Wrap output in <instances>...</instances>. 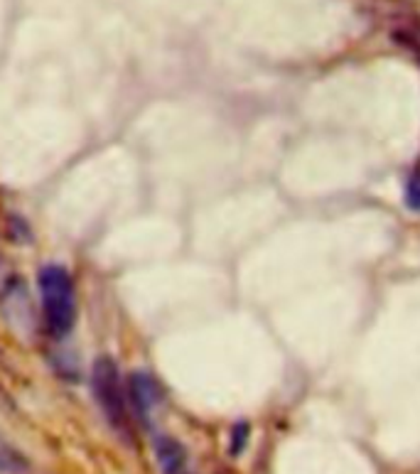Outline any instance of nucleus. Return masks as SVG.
I'll return each mask as SVG.
<instances>
[{
    "label": "nucleus",
    "instance_id": "6",
    "mask_svg": "<svg viewBox=\"0 0 420 474\" xmlns=\"http://www.w3.org/2000/svg\"><path fill=\"white\" fill-rule=\"evenodd\" d=\"M246 437H249V426H246V423H239V426L233 428V437H232L233 455H239L243 447H246Z\"/></svg>",
    "mask_w": 420,
    "mask_h": 474
},
{
    "label": "nucleus",
    "instance_id": "1",
    "mask_svg": "<svg viewBox=\"0 0 420 474\" xmlns=\"http://www.w3.org/2000/svg\"><path fill=\"white\" fill-rule=\"evenodd\" d=\"M39 298H42V315H45L47 332L62 339L72 332L76 320L74 280L65 266L49 263L39 270Z\"/></svg>",
    "mask_w": 420,
    "mask_h": 474
},
{
    "label": "nucleus",
    "instance_id": "5",
    "mask_svg": "<svg viewBox=\"0 0 420 474\" xmlns=\"http://www.w3.org/2000/svg\"><path fill=\"white\" fill-rule=\"evenodd\" d=\"M406 205L420 212V175H413L406 185Z\"/></svg>",
    "mask_w": 420,
    "mask_h": 474
},
{
    "label": "nucleus",
    "instance_id": "2",
    "mask_svg": "<svg viewBox=\"0 0 420 474\" xmlns=\"http://www.w3.org/2000/svg\"><path fill=\"white\" fill-rule=\"evenodd\" d=\"M92 389L93 399L99 403V408L111 423L113 430L118 433H128L131 428V418H128V396L121 383V373L111 356H101L93 362L92 372Z\"/></svg>",
    "mask_w": 420,
    "mask_h": 474
},
{
    "label": "nucleus",
    "instance_id": "3",
    "mask_svg": "<svg viewBox=\"0 0 420 474\" xmlns=\"http://www.w3.org/2000/svg\"><path fill=\"white\" fill-rule=\"evenodd\" d=\"M128 399H131L133 410L138 413L140 418L148 420V416L155 410L160 400L158 382L148 372L131 373V379H128Z\"/></svg>",
    "mask_w": 420,
    "mask_h": 474
},
{
    "label": "nucleus",
    "instance_id": "4",
    "mask_svg": "<svg viewBox=\"0 0 420 474\" xmlns=\"http://www.w3.org/2000/svg\"><path fill=\"white\" fill-rule=\"evenodd\" d=\"M155 460H158V467L162 474H182L187 465V455L185 447L179 445L175 437L168 435H158L155 437Z\"/></svg>",
    "mask_w": 420,
    "mask_h": 474
}]
</instances>
